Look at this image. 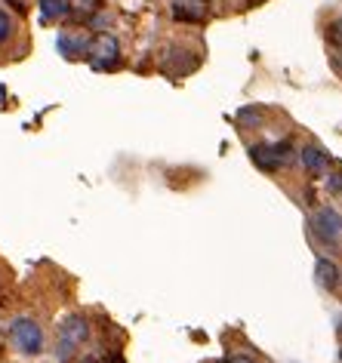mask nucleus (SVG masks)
<instances>
[{"label":"nucleus","mask_w":342,"mask_h":363,"mask_svg":"<svg viewBox=\"0 0 342 363\" xmlns=\"http://www.w3.org/2000/svg\"><path fill=\"white\" fill-rule=\"evenodd\" d=\"M309 225H311V234L324 247H339L342 243V213L333 210V206H321V210L311 216Z\"/></svg>","instance_id":"1"},{"label":"nucleus","mask_w":342,"mask_h":363,"mask_svg":"<svg viewBox=\"0 0 342 363\" xmlns=\"http://www.w3.org/2000/svg\"><path fill=\"white\" fill-rule=\"evenodd\" d=\"M89 335V323L84 320V317H68L65 323H62L59 330V348H56V360L59 363H68L71 357H75V351L80 348V342H84Z\"/></svg>","instance_id":"2"},{"label":"nucleus","mask_w":342,"mask_h":363,"mask_svg":"<svg viewBox=\"0 0 342 363\" xmlns=\"http://www.w3.org/2000/svg\"><path fill=\"white\" fill-rule=\"evenodd\" d=\"M10 335H13V345L22 354H40L43 351V330L31 320V317H16L13 326H10Z\"/></svg>","instance_id":"3"},{"label":"nucleus","mask_w":342,"mask_h":363,"mask_svg":"<svg viewBox=\"0 0 342 363\" xmlns=\"http://www.w3.org/2000/svg\"><path fill=\"white\" fill-rule=\"evenodd\" d=\"M89 56H93V68H99V71L114 68L118 65V56H121L118 38H111V34H99V38L89 43Z\"/></svg>","instance_id":"4"},{"label":"nucleus","mask_w":342,"mask_h":363,"mask_svg":"<svg viewBox=\"0 0 342 363\" xmlns=\"http://www.w3.org/2000/svg\"><path fill=\"white\" fill-rule=\"evenodd\" d=\"M176 22H204L206 19V0H173L170 4Z\"/></svg>","instance_id":"5"},{"label":"nucleus","mask_w":342,"mask_h":363,"mask_svg":"<svg viewBox=\"0 0 342 363\" xmlns=\"http://www.w3.org/2000/svg\"><path fill=\"white\" fill-rule=\"evenodd\" d=\"M299 154V160H302V167L311 172V176H321V172H327L330 167V154L321 148V145H305L302 151H296Z\"/></svg>","instance_id":"6"},{"label":"nucleus","mask_w":342,"mask_h":363,"mask_svg":"<svg viewBox=\"0 0 342 363\" xmlns=\"http://www.w3.org/2000/svg\"><path fill=\"white\" fill-rule=\"evenodd\" d=\"M314 280H318L321 289H327V293H333L339 284H342V271L336 268V262L330 259H318L314 262Z\"/></svg>","instance_id":"7"},{"label":"nucleus","mask_w":342,"mask_h":363,"mask_svg":"<svg viewBox=\"0 0 342 363\" xmlns=\"http://www.w3.org/2000/svg\"><path fill=\"white\" fill-rule=\"evenodd\" d=\"M56 47L62 50V56L77 59V56H87V52H89V40L80 38V34H59Z\"/></svg>","instance_id":"8"},{"label":"nucleus","mask_w":342,"mask_h":363,"mask_svg":"<svg viewBox=\"0 0 342 363\" xmlns=\"http://www.w3.org/2000/svg\"><path fill=\"white\" fill-rule=\"evenodd\" d=\"M250 160H253V167H259L263 172L281 169V167H277V160H275V148H272V145H253V148H250Z\"/></svg>","instance_id":"9"},{"label":"nucleus","mask_w":342,"mask_h":363,"mask_svg":"<svg viewBox=\"0 0 342 363\" xmlns=\"http://www.w3.org/2000/svg\"><path fill=\"white\" fill-rule=\"evenodd\" d=\"M68 13V0H40V22H56Z\"/></svg>","instance_id":"10"},{"label":"nucleus","mask_w":342,"mask_h":363,"mask_svg":"<svg viewBox=\"0 0 342 363\" xmlns=\"http://www.w3.org/2000/svg\"><path fill=\"white\" fill-rule=\"evenodd\" d=\"M272 148H275V160H277V167H287V163H293L296 148H293L290 142H275Z\"/></svg>","instance_id":"11"},{"label":"nucleus","mask_w":342,"mask_h":363,"mask_svg":"<svg viewBox=\"0 0 342 363\" xmlns=\"http://www.w3.org/2000/svg\"><path fill=\"white\" fill-rule=\"evenodd\" d=\"M10 34H13V19L4 10H0V43L10 40Z\"/></svg>","instance_id":"12"},{"label":"nucleus","mask_w":342,"mask_h":363,"mask_svg":"<svg viewBox=\"0 0 342 363\" xmlns=\"http://www.w3.org/2000/svg\"><path fill=\"white\" fill-rule=\"evenodd\" d=\"M68 4L75 6L77 13H93L96 10V0H68ZM71 6H68V10H71Z\"/></svg>","instance_id":"13"},{"label":"nucleus","mask_w":342,"mask_h":363,"mask_svg":"<svg viewBox=\"0 0 342 363\" xmlns=\"http://www.w3.org/2000/svg\"><path fill=\"white\" fill-rule=\"evenodd\" d=\"M327 38H330V43H336V47H342V19H339V22H333V25H330V31H327Z\"/></svg>","instance_id":"14"},{"label":"nucleus","mask_w":342,"mask_h":363,"mask_svg":"<svg viewBox=\"0 0 342 363\" xmlns=\"http://www.w3.org/2000/svg\"><path fill=\"white\" fill-rule=\"evenodd\" d=\"M228 363H256L253 357H247V354H238V357H231Z\"/></svg>","instance_id":"15"},{"label":"nucleus","mask_w":342,"mask_h":363,"mask_svg":"<svg viewBox=\"0 0 342 363\" xmlns=\"http://www.w3.org/2000/svg\"><path fill=\"white\" fill-rule=\"evenodd\" d=\"M339 360H342V354H339Z\"/></svg>","instance_id":"16"}]
</instances>
